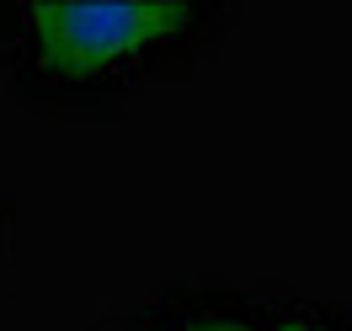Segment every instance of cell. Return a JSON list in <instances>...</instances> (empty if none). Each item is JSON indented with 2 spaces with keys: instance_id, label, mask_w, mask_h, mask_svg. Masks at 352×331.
<instances>
[{
  "instance_id": "cell-1",
  "label": "cell",
  "mask_w": 352,
  "mask_h": 331,
  "mask_svg": "<svg viewBox=\"0 0 352 331\" xmlns=\"http://www.w3.org/2000/svg\"><path fill=\"white\" fill-rule=\"evenodd\" d=\"M235 11L214 0H48L0 6V65L54 107H107L192 59Z\"/></svg>"
},
{
  "instance_id": "cell-2",
  "label": "cell",
  "mask_w": 352,
  "mask_h": 331,
  "mask_svg": "<svg viewBox=\"0 0 352 331\" xmlns=\"http://www.w3.org/2000/svg\"><path fill=\"white\" fill-rule=\"evenodd\" d=\"M315 299H278L251 288L182 284L123 315L107 331H305Z\"/></svg>"
},
{
  "instance_id": "cell-3",
  "label": "cell",
  "mask_w": 352,
  "mask_h": 331,
  "mask_svg": "<svg viewBox=\"0 0 352 331\" xmlns=\"http://www.w3.org/2000/svg\"><path fill=\"white\" fill-rule=\"evenodd\" d=\"M305 331H352V310H342V305H320V299H315V310H309V321H305Z\"/></svg>"
},
{
  "instance_id": "cell-4",
  "label": "cell",
  "mask_w": 352,
  "mask_h": 331,
  "mask_svg": "<svg viewBox=\"0 0 352 331\" xmlns=\"http://www.w3.org/2000/svg\"><path fill=\"white\" fill-rule=\"evenodd\" d=\"M0 224H6V214H0Z\"/></svg>"
}]
</instances>
